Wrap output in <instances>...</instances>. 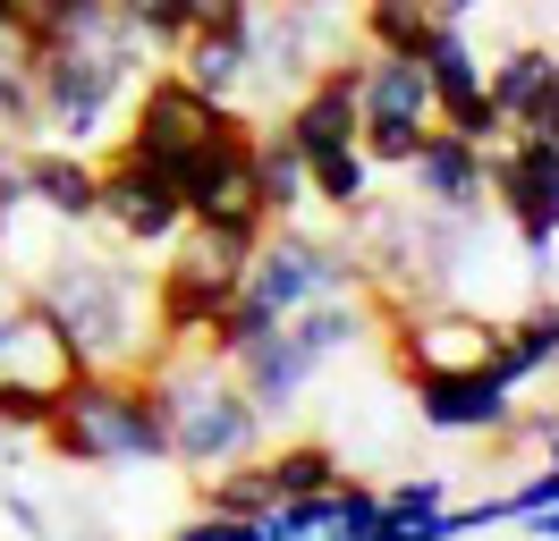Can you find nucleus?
I'll return each instance as SVG.
<instances>
[{
    "instance_id": "nucleus-13",
    "label": "nucleus",
    "mask_w": 559,
    "mask_h": 541,
    "mask_svg": "<svg viewBox=\"0 0 559 541\" xmlns=\"http://www.w3.org/2000/svg\"><path fill=\"white\" fill-rule=\"evenodd\" d=\"M229 372H238V389L254 398V414H263V423H280V414H297V398L314 389L322 364H314V356H306L288 330H263L246 356H229Z\"/></svg>"
},
{
    "instance_id": "nucleus-3",
    "label": "nucleus",
    "mask_w": 559,
    "mask_h": 541,
    "mask_svg": "<svg viewBox=\"0 0 559 541\" xmlns=\"http://www.w3.org/2000/svg\"><path fill=\"white\" fill-rule=\"evenodd\" d=\"M136 372L162 389L170 466H187V473H212V466H229V457H254L263 432H272V423L254 414V398L238 389V372L221 364L212 347H153Z\"/></svg>"
},
{
    "instance_id": "nucleus-33",
    "label": "nucleus",
    "mask_w": 559,
    "mask_h": 541,
    "mask_svg": "<svg viewBox=\"0 0 559 541\" xmlns=\"http://www.w3.org/2000/svg\"><path fill=\"white\" fill-rule=\"evenodd\" d=\"M26 203V135H0V212Z\"/></svg>"
},
{
    "instance_id": "nucleus-12",
    "label": "nucleus",
    "mask_w": 559,
    "mask_h": 541,
    "mask_svg": "<svg viewBox=\"0 0 559 541\" xmlns=\"http://www.w3.org/2000/svg\"><path fill=\"white\" fill-rule=\"evenodd\" d=\"M416 389V423L424 432H441V440H491L500 423H509V389L484 372H424V381H407Z\"/></svg>"
},
{
    "instance_id": "nucleus-19",
    "label": "nucleus",
    "mask_w": 559,
    "mask_h": 541,
    "mask_svg": "<svg viewBox=\"0 0 559 541\" xmlns=\"http://www.w3.org/2000/svg\"><path fill=\"white\" fill-rule=\"evenodd\" d=\"M280 330L297 338L314 364H340V356H356V347L373 338V304L365 297H314V304H297Z\"/></svg>"
},
{
    "instance_id": "nucleus-30",
    "label": "nucleus",
    "mask_w": 559,
    "mask_h": 541,
    "mask_svg": "<svg viewBox=\"0 0 559 541\" xmlns=\"http://www.w3.org/2000/svg\"><path fill=\"white\" fill-rule=\"evenodd\" d=\"M416 135H424V128H407V119H365V128H356V153L399 178V169L416 161Z\"/></svg>"
},
{
    "instance_id": "nucleus-16",
    "label": "nucleus",
    "mask_w": 559,
    "mask_h": 541,
    "mask_svg": "<svg viewBox=\"0 0 559 541\" xmlns=\"http://www.w3.org/2000/svg\"><path fill=\"white\" fill-rule=\"evenodd\" d=\"M484 94H491V119H500V128H525V119L559 94V51L509 43L500 60H484Z\"/></svg>"
},
{
    "instance_id": "nucleus-29",
    "label": "nucleus",
    "mask_w": 559,
    "mask_h": 541,
    "mask_svg": "<svg viewBox=\"0 0 559 541\" xmlns=\"http://www.w3.org/2000/svg\"><path fill=\"white\" fill-rule=\"evenodd\" d=\"M51 406L60 389H43V381H17V372H0V440H35L51 423Z\"/></svg>"
},
{
    "instance_id": "nucleus-22",
    "label": "nucleus",
    "mask_w": 559,
    "mask_h": 541,
    "mask_svg": "<svg viewBox=\"0 0 559 541\" xmlns=\"http://www.w3.org/2000/svg\"><path fill=\"white\" fill-rule=\"evenodd\" d=\"M373 178H382V169L365 161L356 144H340V153H314V161H306V195H314V212H331V220H365V212H373Z\"/></svg>"
},
{
    "instance_id": "nucleus-20",
    "label": "nucleus",
    "mask_w": 559,
    "mask_h": 541,
    "mask_svg": "<svg viewBox=\"0 0 559 541\" xmlns=\"http://www.w3.org/2000/svg\"><path fill=\"white\" fill-rule=\"evenodd\" d=\"M254 195H263L272 220H306V212H314V195H306V153H297L272 119H254Z\"/></svg>"
},
{
    "instance_id": "nucleus-24",
    "label": "nucleus",
    "mask_w": 559,
    "mask_h": 541,
    "mask_svg": "<svg viewBox=\"0 0 559 541\" xmlns=\"http://www.w3.org/2000/svg\"><path fill=\"white\" fill-rule=\"evenodd\" d=\"M263 473H272L280 500H314V491H331L348 473V457L331 440H280V448H263Z\"/></svg>"
},
{
    "instance_id": "nucleus-38",
    "label": "nucleus",
    "mask_w": 559,
    "mask_h": 541,
    "mask_svg": "<svg viewBox=\"0 0 559 541\" xmlns=\"http://www.w3.org/2000/svg\"><path fill=\"white\" fill-rule=\"evenodd\" d=\"M9 26H26V9H17V0H0V34Z\"/></svg>"
},
{
    "instance_id": "nucleus-7",
    "label": "nucleus",
    "mask_w": 559,
    "mask_h": 541,
    "mask_svg": "<svg viewBox=\"0 0 559 541\" xmlns=\"http://www.w3.org/2000/svg\"><path fill=\"white\" fill-rule=\"evenodd\" d=\"M491 313H475V304L457 297H432L416 304V313H399L390 322V364H399V381H424V372H484L491 364Z\"/></svg>"
},
{
    "instance_id": "nucleus-21",
    "label": "nucleus",
    "mask_w": 559,
    "mask_h": 541,
    "mask_svg": "<svg viewBox=\"0 0 559 541\" xmlns=\"http://www.w3.org/2000/svg\"><path fill=\"white\" fill-rule=\"evenodd\" d=\"M195 507H204V516H246V525H263V516L280 507L272 473H263V448H254V457H229V466H212V473H195Z\"/></svg>"
},
{
    "instance_id": "nucleus-9",
    "label": "nucleus",
    "mask_w": 559,
    "mask_h": 541,
    "mask_svg": "<svg viewBox=\"0 0 559 541\" xmlns=\"http://www.w3.org/2000/svg\"><path fill=\"white\" fill-rule=\"evenodd\" d=\"M407 178V203L416 212H457V220H484L491 212V178H484V144L450 128H424L416 135V161L399 169Z\"/></svg>"
},
{
    "instance_id": "nucleus-6",
    "label": "nucleus",
    "mask_w": 559,
    "mask_h": 541,
    "mask_svg": "<svg viewBox=\"0 0 559 541\" xmlns=\"http://www.w3.org/2000/svg\"><path fill=\"white\" fill-rule=\"evenodd\" d=\"M484 144V178H491V212L509 220V237L525 245V263H543L559 237V153L534 144L518 128H491L475 135Z\"/></svg>"
},
{
    "instance_id": "nucleus-27",
    "label": "nucleus",
    "mask_w": 559,
    "mask_h": 541,
    "mask_svg": "<svg viewBox=\"0 0 559 541\" xmlns=\"http://www.w3.org/2000/svg\"><path fill=\"white\" fill-rule=\"evenodd\" d=\"M110 17H119V26H136V43L153 51V60H170L178 43H187V26H195V9H187V0H110Z\"/></svg>"
},
{
    "instance_id": "nucleus-14",
    "label": "nucleus",
    "mask_w": 559,
    "mask_h": 541,
    "mask_svg": "<svg viewBox=\"0 0 559 541\" xmlns=\"http://www.w3.org/2000/svg\"><path fill=\"white\" fill-rule=\"evenodd\" d=\"M26 212H43L51 229H94V153L26 144Z\"/></svg>"
},
{
    "instance_id": "nucleus-2",
    "label": "nucleus",
    "mask_w": 559,
    "mask_h": 541,
    "mask_svg": "<svg viewBox=\"0 0 559 541\" xmlns=\"http://www.w3.org/2000/svg\"><path fill=\"white\" fill-rule=\"evenodd\" d=\"M43 448L76 473H119V466H170V423H162V389L144 372H76L51 423H43Z\"/></svg>"
},
{
    "instance_id": "nucleus-1",
    "label": "nucleus",
    "mask_w": 559,
    "mask_h": 541,
    "mask_svg": "<svg viewBox=\"0 0 559 541\" xmlns=\"http://www.w3.org/2000/svg\"><path fill=\"white\" fill-rule=\"evenodd\" d=\"M26 304L69 338L76 372H136L153 356V313H144V270L136 245L94 229H60L51 254L26 270Z\"/></svg>"
},
{
    "instance_id": "nucleus-32",
    "label": "nucleus",
    "mask_w": 559,
    "mask_h": 541,
    "mask_svg": "<svg viewBox=\"0 0 559 541\" xmlns=\"http://www.w3.org/2000/svg\"><path fill=\"white\" fill-rule=\"evenodd\" d=\"M170 541H272V533H263V525H246V516H204V507H195Z\"/></svg>"
},
{
    "instance_id": "nucleus-11",
    "label": "nucleus",
    "mask_w": 559,
    "mask_h": 541,
    "mask_svg": "<svg viewBox=\"0 0 559 541\" xmlns=\"http://www.w3.org/2000/svg\"><path fill=\"white\" fill-rule=\"evenodd\" d=\"M424 85H432V128L450 135H491V94H484V51L466 43V26H432L424 43Z\"/></svg>"
},
{
    "instance_id": "nucleus-36",
    "label": "nucleus",
    "mask_w": 559,
    "mask_h": 541,
    "mask_svg": "<svg viewBox=\"0 0 559 541\" xmlns=\"http://www.w3.org/2000/svg\"><path fill=\"white\" fill-rule=\"evenodd\" d=\"M518 533H525V541H559V507H525Z\"/></svg>"
},
{
    "instance_id": "nucleus-28",
    "label": "nucleus",
    "mask_w": 559,
    "mask_h": 541,
    "mask_svg": "<svg viewBox=\"0 0 559 541\" xmlns=\"http://www.w3.org/2000/svg\"><path fill=\"white\" fill-rule=\"evenodd\" d=\"M450 507V473H416V482H390L382 491V525H399V533H416L424 541V525Z\"/></svg>"
},
{
    "instance_id": "nucleus-31",
    "label": "nucleus",
    "mask_w": 559,
    "mask_h": 541,
    "mask_svg": "<svg viewBox=\"0 0 559 541\" xmlns=\"http://www.w3.org/2000/svg\"><path fill=\"white\" fill-rule=\"evenodd\" d=\"M263 533H272V541H322V533H331V491H314V500H280L272 516H263Z\"/></svg>"
},
{
    "instance_id": "nucleus-18",
    "label": "nucleus",
    "mask_w": 559,
    "mask_h": 541,
    "mask_svg": "<svg viewBox=\"0 0 559 541\" xmlns=\"http://www.w3.org/2000/svg\"><path fill=\"white\" fill-rule=\"evenodd\" d=\"M170 68L195 85V94L238 110L246 101V26H187V43L170 51Z\"/></svg>"
},
{
    "instance_id": "nucleus-25",
    "label": "nucleus",
    "mask_w": 559,
    "mask_h": 541,
    "mask_svg": "<svg viewBox=\"0 0 559 541\" xmlns=\"http://www.w3.org/2000/svg\"><path fill=\"white\" fill-rule=\"evenodd\" d=\"M0 135H35V34H0Z\"/></svg>"
},
{
    "instance_id": "nucleus-35",
    "label": "nucleus",
    "mask_w": 559,
    "mask_h": 541,
    "mask_svg": "<svg viewBox=\"0 0 559 541\" xmlns=\"http://www.w3.org/2000/svg\"><path fill=\"white\" fill-rule=\"evenodd\" d=\"M424 9H432V17H441V26H475V17H484L491 0H424Z\"/></svg>"
},
{
    "instance_id": "nucleus-8",
    "label": "nucleus",
    "mask_w": 559,
    "mask_h": 541,
    "mask_svg": "<svg viewBox=\"0 0 559 541\" xmlns=\"http://www.w3.org/2000/svg\"><path fill=\"white\" fill-rule=\"evenodd\" d=\"M94 229L119 237V245H136V254H162V245L187 229V212H178V187L162 169L110 153V161H94Z\"/></svg>"
},
{
    "instance_id": "nucleus-15",
    "label": "nucleus",
    "mask_w": 559,
    "mask_h": 541,
    "mask_svg": "<svg viewBox=\"0 0 559 541\" xmlns=\"http://www.w3.org/2000/svg\"><path fill=\"white\" fill-rule=\"evenodd\" d=\"M551 372H559V297H534L518 322L491 330V381H500L509 398H525V389L551 381Z\"/></svg>"
},
{
    "instance_id": "nucleus-17",
    "label": "nucleus",
    "mask_w": 559,
    "mask_h": 541,
    "mask_svg": "<svg viewBox=\"0 0 559 541\" xmlns=\"http://www.w3.org/2000/svg\"><path fill=\"white\" fill-rule=\"evenodd\" d=\"M356 110H365V119H407V128H432V85H424V60L356 51Z\"/></svg>"
},
{
    "instance_id": "nucleus-34",
    "label": "nucleus",
    "mask_w": 559,
    "mask_h": 541,
    "mask_svg": "<svg viewBox=\"0 0 559 541\" xmlns=\"http://www.w3.org/2000/svg\"><path fill=\"white\" fill-rule=\"evenodd\" d=\"M195 9V26H246L254 17V0H187Z\"/></svg>"
},
{
    "instance_id": "nucleus-5",
    "label": "nucleus",
    "mask_w": 559,
    "mask_h": 541,
    "mask_svg": "<svg viewBox=\"0 0 559 541\" xmlns=\"http://www.w3.org/2000/svg\"><path fill=\"white\" fill-rule=\"evenodd\" d=\"M238 254H221L204 229H178L162 245V270L144 279V313H153V347H204L212 322L238 297Z\"/></svg>"
},
{
    "instance_id": "nucleus-10",
    "label": "nucleus",
    "mask_w": 559,
    "mask_h": 541,
    "mask_svg": "<svg viewBox=\"0 0 559 541\" xmlns=\"http://www.w3.org/2000/svg\"><path fill=\"white\" fill-rule=\"evenodd\" d=\"M272 128L314 161V153H340V144H356V128H365V110H356V51L348 60H331L322 76H306L297 94L272 110Z\"/></svg>"
},
{
    "instance_id": "nucleus-37",
    "label": "nucleus",
    "mask_w": 559,
    "mask_h": 541,
    "mask_svg": "<svg viewBox=\"0 0 559 541\" xmlns=\"http://www.w3.org/2000/svg\"><path fill=\"white\" fill-rule=\"evenodd\" d=\"M297 9H314V17H356V0H297Z\"/></svg>"
},
{
    "instance_id": "nucleus-23",
    "label": "nucleus",
    "mask_w": 559,
    "mask_h": 541,
    "mask_svg": "<svg viewBox=\"0 0 559 541\" xmlns=\"http://www.w3.org/2000/svg\"><path fill=\"white\" fill-rule=\"evenodd\" d=\"M356 51H390V60H424V43H432V9L424 0H356Z\"/></svg>"
},
{
    "instance_id": "nucleus-4",
    "label": "nucleus",
    "mask_w": 559,
    "mask_h": 541,
    "mask_svg": "<svg viewBox=\"0 0 559 541\" xmlns=\"http://www.w3.org/2000/svg\"><path fill=\"white\" fill-rule=\"evenodd\" d=\"M119 119H128V135H119L110 153H128V161L162 169V178H178V169L195 161V153H204L221 128H238V110H229V101H212V94H195V85H187L170 60L144 68L136 85H128Z\"/></svg>"
},
{
    "instance_id": "nucleus-26",
    "label": "nucleus",
    "mask_w": 559,
    "mask_h": 541,
    "mask_svg": "<svg viewBox=\"0 0 559 541\" xmlns=\"http://www.w3.org/2000/svg\"><path fill=\"white\" fill-rule=\"evenodd\" d=\"M17 9L35 43H103L110 26V0H17Z\"/></svg>"
}]
</instances>
